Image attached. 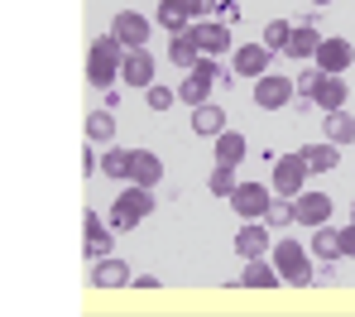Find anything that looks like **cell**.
<instances>
[{"label": "cell", "instance_id": "obj_24", "mask_svg": "<svg viewBox=\"0 0 355 317\" xmlns=\"http://www.w3.org/2000/svg\"><path fill=\"white\" fill-rule=\"evenodd\" d=\"M317 44H322V34H317L312 24H293V39H288V49H284V53H293V58H312V53H317Z\"/></svg>", "mask_w": 355, "mask_h": 317}, {"label": "cell", "instance_id": "obj_35", "mask_svg": "<svg viewBox=\"0 0 355 317\" xmlns=\"http://www.w3.org/2000/svg\"><path fill=\"white\" fill-rule=\"evenodd\" d=\"M96 169H101V159H96V154H92V139H87V149H82V173H87V178H92V173H96Z\"/></svg>", "mask_w": 355, "mask_h": 317}, {"label": "cell", "instance_id": "obj_32", "mask_svg": "<svg viewBox=\"0 0 355 317\" xmlns=\"http://www.w3.org/2000/svg\"><path fill=\"white\" fill-rule=\"evenodd\" d=\"M264 221H269V231H284V226L293 221V207H288V202H269V212H264Z\"/></svg>", "mask_w": 355, "mask_h": 317}, {"label": "cell", "instance_id": "obj_37", "mask_svg": "<svg viewBox=\"0 0 355 317\" xmlns=\"http://www.w3.org/2000/svg\"><path fill=\"white\" fill-rule=\"evenodd\" d=\"M312 5H331V0H312Z\"/></svg>", "mask_w": 355, "mask_h": 317}, {"label": "cell", "instance_id": "obj_36", "mask_svg": "<svg viewBox=\"0 0 355 317\" xmlns=\"http://www.w3.org/2000/svg\"><path fill=\"white\" fill-rule=\"evenodd\" d=\"M336 241H341V255H355V221L346 231H336Z\"/></svg>", "mask_w": 355, "mask_h": 317}, {"label": "cell", "instance_id": "obj_8", "mask_svg": "<svg viewBox=\"0 0 355 317\" xmlns=\"http://www.w3.org/2000/svg\"><path fill=\"white\" fill-rule=\"evenodd\" d=\"M111 231H116V226H106L96 212L82 216V250H87V259H106V255H111V241H116Z\"/></svg>", "mask_w": 355, "mask_h": 317}, {"label": "cell", "instance_id": "obj_5", "mask_svg": "<svg viewBox=\"0 0 355 317\" xmlns=\"http://www.w3.org/2000/svg\"><path fill=\"white\" fill-rule=\"evenodd\" d=\"M307 183V164H302V154H284L279 164H274V178H269V188L279 192V197H297Z\"/></svg>", "mask_w": 355, "mask_h": 317}, {"label": "cell", "instance_id": "obj_12", "mask_svg": "<svg viewBox=\"0 0 355 317\" xmlns=\"http://www.w3.org/2000/svg\"><path fill=\"white\" fill-rule=\"evenodd\" d=\"M192 39H197V49H202V58H216V53H226L231 49V29L221 24V19H202V24H192Z\"/></svg>", "mask_w": 355, "mask_h": 317}, {"label": "cell", "instance_id": "obj_28", "mask_svg": "<svg viewBox=\"0 0 355 317\" xmlns=\"http://www.w3.org/2000/svg\"><path fill=\"white\" fill-rule=\"evenodd\" d=\"M111 135H116V121H111V111H92V116H87V139L106 144Z\"/></svg>", "mask_w": 355, "mask_h": 317}, {"label": "cell", "instance_id": "obj_14", "mask_svg": "<svg viewBox=\"0 0 355 317\" xmlns=\"http://www.w3.org/2000/svg\"><path fill=\"white\" fill-rule=\"evenodd\" d=\"M236 250L240 259H264V250H274V236H269V226H254V221H245L236 236Z\"/></svg>", "mask_w": 355, "mask_h": 317}, {"label": "cell", "instance_id": "obj_33", "mask_svg": "<svg viewBox=\"0 0 355 317\" xmlns=\"http://www.w3.org/2000/svg\"><path fill=\"white\" fill-rule=\"evenodd\" d=\"M144 101H149V111H168V106L178 101V92H168V87H159V82H154V87L144 92Z\"/></svg>", "mask_w": 355, "mask_h": 317}, {"label": "cell", "instance_id": "obj_25", "mask_svg": "<svg viewBox=\"0 0 355 317\" xmlns=\"http://www.w3.org/2000/svg\"><path fill=\"white\" fill-rule=\"evenodd\" d=\"M202 58V49H197V39H192V29L187 34H173V49H168V63H178V67H192Z\"/></svg>", "mask_w": 355, "mask_h": 317}, {"label": "cell", "instance_id": "obj_13", "mask_svg": "<svg viewBox=\"0 0 355 317\" xmlns=\"http://www.w3.org/2000/svg\"><path fill=\"white\" fill-rule=\"evenodd\" d=\"M120 82H130V87H154V58H149V49H130L125 53V63H120Z\"/></svg>", "mask_w": 355, "mask_h": 317}, {"label": "cell", "instance_id": "obj_22", "mask_svg": "<svg viewBox=\"0 0 355 317\" xmlns=\"http://www.w3.org/2000/svg\"><path fill=\"white\" fill-rule=\"evenodd\" d=\"M192 130H197V135H211V139H216V135H226V111H221V106H211V101H207V106H197V111H192Z\"/></svg>", "mask_w": 355, "mask_h": 317}, {"label": "cell", "instance_id": "obj_10", "mask_svg": "<svg viewBox=\"0 0 355 317\" xmlns=\"http://www.w3.org/2000/svg\"><path fill=\"white\" fill-rule=\"evenodd\" d=\"M111 34L125 44V53H130V49H144V44H149V19L135 15V10H120L116 19H111Z\"/></svg>", "mask_w": 355, "mask_h": 317}, {"label": "cell", "instance_id": "obj_23", "mask_svg": "<svg viewBox=\"0 0 355 317\" xmlns=\"http://www.w3.org/2000/svg\"><path fill=\"white\" fill-rule=\"evenodd\" d=\"M245 135H236V130H226V135H216V164H226V169H236L240 159H245Z\"/></svg>", "mask_w": 355, "mask_h": 317}, {"label": "cell", "instance_id": "obj_29", "mask_svg": "<svg viewBox=\"0 0 355 317\" xmlns=\"http://www.w3.org/2000/svg\"><path fill=\"white\" fill-rule=\"evenodd\" d=\"M288 39H293V24H284V19L264 24V49H269V53H284V49H288Z\"/></svg>", "mask_w": 355, "mask_h": 317}, {"label": "cell", "instance_id": "obj_20", "mask_svg": "<svg viewBox=\"0 0 355 317\" xmlns=\"http://www.w3.org/2000/svg\"><path fill=\"white\" fill-rule=\"evenodd\" d=\"M297 154H302L307 173H327V169H336V144H331V139H327V144H302Z\"/></svg>", "mask_w": 355, "mask_h": 317}, {"label": "cell", "instance_id": "obj_15", "mask_svg": "<svg viewBox=\"0 0 355 317\" xmlns=\"http://www.w3.org/2000/svg\"><path fill=\"white\" fill-rule=\"evenodd\" d=\"M164 178V164H159V154H149V149H130V183H139V188H154Z\"/></svg>", "mask_w": 355, "mask_h": 317}, {"label": "cell", "instance_id": "obj_9", "mask_svg": "<svg viewBox=\"0 0 355 317\" xmlns=\"http://www.w3.org/2000/svg\"><path fill=\"white\" fill-rule=\"evenodd\" d=\"M293 221H302V226H327L331 221V197L327 192H297V202H293Z\"/></svg>", "mask_w": 355, "mask_h": 317}, {"label": "cell", "instance_id": "obj_19", "mask_svg": "<svg viewBox=\"0 0 355 317\" xmlns=\"http://www.w3.org/2000/svg\"><path fill=\"white\" fill-rule=\"evenodd\" d=\"M240 284H245V289H279V284H284V274H279L274 264H264V259H245Z\"/></svg>", "mask_w": 355, "mask_h": 317}, {"label": "cell", "instance_id": "obj_3", "mask_svg": "<svg viewBox=\"0 0 355 317\" xmlns=\"http://www.w3.org/2000/svg\"><path fill=\"white\" fill-rule=\"evenodd\" d=\"M274 269L284 274V284H312V259H307V250L297 246V241H274Z\"/></svg>", "mask_w": 355, "mask_h": 317}, {"label": "cell", "instance_id": "obj_1", "mask_svg": "<svg viewBox=\"0 0 355 317\" xmlns=\"http://www.w3.org/2000/svg\"><path fill=\"white\" fill-rule=\"evenodd\" d=\"M120 63H125V44L116 34H101L87 53V82L92 87H116L120 82Z\"/></svg>", "mask_w": 355, "mask_h": 317}, {"label": "cell", "instance_id": "obj_11", "mask_svg": "<svg viewBox=\"0 0 355 317\" xmlns=\"http://www.w3.org/2000/svg\"><path fill=\"white\" fill-rule=\"evenodd\" d=\"M269 202H274V197H269V188H264V183H240V188L231 192V207H236L245 221L264 216V212H269Z\"/></svg>", "mask_w": 355, "mask_h": 317}, {"label": "cell", "instance_id": "obj_27", "mask_svg": "<svg viewBox=\"0 0 355 317\" xmlns=\"http://www.w3.org/2000/svg\"><path fill=\"white\" fill-rule=\"evenodd\" d=\"M327 135H331V144H351L355 139V121L346 111H327Z\"/></svg>", "mask_w": 355, "mask_h": 317}, {"label": "cell", "instance_id": "obj_6", "mask_svg": "<svg viewBox=\"0 0 355 317\" xmlns=\"http://www.w3.org/2000/svg\"><path fill=\"white\" fill-rule=\"evenodd\" d=\"M293 77H274V72H264V77H254V106H264V111H279V106H288L293 101Z\"/></svg>", "mask_w": 355, "mask_h": 317}, {"label": "cell", "instance_id": "obj_31", "mask_svg": "<svg viewBox=\"0 0 355 317\" xmlns=\"http://www.w3.org/2000/svg\"><path fill=\"white\" fill-rule=\"evenodd\" d=\"M207 188L216 192V197H231V192L240 188V183H236V169H226V164H216V169H211V178H207Z\"/></svg>", "mask_w": 355, "mask_h": 317}, {"label": "cell", "instance_id": "obj_26", "mask_svg": "<svg viewBox=\"0 0 355 317\" xmlns=\"http://www.w3.org/2000/svg\"><path fill=\"white\" fill-rule=\"evenodd\" d=\"M312 255H317L322 264H331V259L341 255V241H336V231H331V226H317V236H312Z\"/></svg>", "mask_w": 355, "mask_h": 317}, {"label": "cell", "instance_id": "obj_18", "mask_svg": "<svg viewBox=\"0 0 355 317\" xmlns=\"http://www.w3.org/2000/svg\"><path fill=\"white\" fill-rule=\"evenodd\" d=\"M346 96H351V87L346 82H336V77H317V87H312V101L322 106V111H346Z\"/></svg>", "mask_w": 355, "mask_h": 317}, {"label": "cell", "instance_id": "obj_34", "mask_svg": "<svg viewBox=\"0 0 355 317\" xmlns=\"http://www.w3.org/2000/svg\"><path fill=\"white\" fill-rule=\"evenodd\" d=\"M216 5H221V0H182V10H187L192 19H202V15H211Z\"/></svg>", "mask_w": 355, "mask_h": 317}, {"label": "cell", "instance_id": "obj_4", "mask_svg": "<svg viewBox=\"0 0 355 317\" xmlns=\"http://www.w3.org/2000/svg\"><path fill=\"white\" fill-rule=\"evenodd\" d=\"M216 82H226V77H221V67L211 63V58H197V63L187 67V82L178 87V96L197 111V106H207V92H211Z\"/></svg>", "mask_w": 355, "mask_h": 317}, {"label": "cell", "instance_id": "obj_17", "mask_svg": "<svg viewBox=\"0 0 355 317\" xmlns=\"http://www.w3.org/2000/svg\"><path fill=\"white\" fill-rule=\"evenodd\" d=\"M231 67H236V77H264V67H269V49H264V44H240L236 58H231Z\"/></svg>", "mask_w": 355, "mask_h": 317}, {"label": "cell", "instance_id": "obj_2", "mask_svg": "<svg viewBox=\"0 0 355 317\" xmlns=\"http://www.w3.org/2000/svg\"><path fill=\"white\" fill-rule=\"evenodd\" d=\"M149 212H154V192L139 188V183H130V188L111 202V226H116V231H130V226H139Z\"/></svg>", "mask_w": 355, "mask_h": 317}, {"label": "cell", "instance_id": "obj_7", "mask_svg": "<svg viewBox=\"0 0 355 317\" xmlns=\"http://www.w3.org/2000/svg\"><path fill=\"white\" fill-rule=\"evenodd\" d=\"M312 58H317V72H327V77H341V72L355 63V49L346 44V39H322Z\"/></svg>", "mask_w": 355, "mask_h": 317}, {"label": "cell", "instance_id": "obj_21", "mask_svg": "<svg viewBox=\"0 0 355 317\" xmlns=\"http://www.w3.org/2000/svg\"><path fill=\"white\" fill-rule=\"evenodd\" d=\"M154 19H159V24H164L168 34H187V29H192V24H187L192 15L182 10V0H159V10H154Z\"/></svg>", "mask_w": 355, "mask_h": 317}, {"label": "cell", "instance_id": "obj_16", "mask_svg": "<svg viewBox=\"0 0 355 317\" xmlns=\"http://www.w3.org/2000/svg\"><path fill=\"white\" fill-rule=\"evenodd\" d=\"M92 284H96V289H125V284H135V279H130V264H125V259L106 255V259H96Z\"/></svg>", "mask_w": 355, "mask_h": 317}, {"label": "cell", "instance_id": "obj_30", "mask_svg": "<svg viewBox=\"0 0 355 317\" xmlns=\"http://www.w3.org/2000/svg\"><path fill=\"white\" fill-rule=\"evenodd\" d=\"M101 173H106V178H130V149L101 154Z\"/></svg>", "mask_w": 355, "mask_h": 317}]
</instances>
